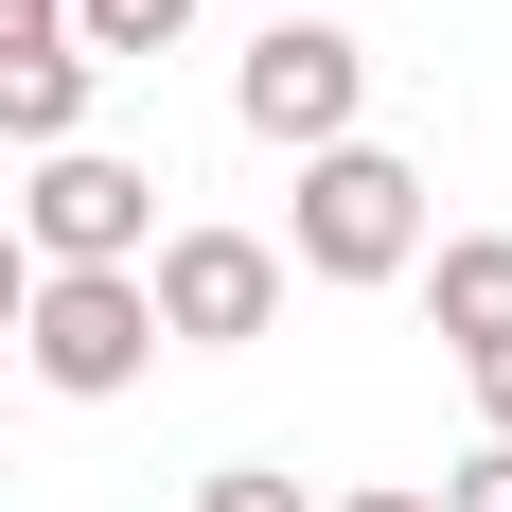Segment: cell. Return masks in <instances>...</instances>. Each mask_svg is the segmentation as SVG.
Instances as JSON below:
<instances>
[{
  "label": "cell",
  "instance_id": "1",
  "mask_svg": "<svg viewBox=\"0 0 512 512\" xmlns=\"http://www.w3.org/2000/svg\"><path fill=\"white\" fill-rule=\"evenodd\" d=\"M424 265V177L389 142H318L301 159V230H283V283H407Z\"/></svg>",
  "mask_w": 512,
  "mask_h": 512
},
{
  "label": "cell",
  "instance_id": "2",
  "mask_svg": "<svg viewBox=\"0 0 512 512\" xmlns=\"http://www.w3.org/2000/svg\"><path fill=\"white\" fill-rule=\"evenodd\" d=\"M18 371L106 407V389H142L159 371V318H142V265H36V301H18Z\"/></svg>",
  "mask_w": 512,
  "mask_h": 512
},
{
  "label": "cell",
  "instance_id": "3",
  "mask_svg": "<svg viewBox=\"0 0 512 512\" xmlns=\"http://www.w3.org/2000/svg\"><path fill=\"white\" fill-rule=\"evenodd\" d=\"M142 318H159V354H248L283 318V248L265 230H159L142 248Z\"/></svg>",
  "mask_w": 512,
  "mask_h": 512
},
{
  "label": "cell",
  "instance_id": "4",
  "mask_svg": "<svg viewBox=\"0 0 512 512\" xmlns=\"http://www.w3.org/2000/svg\"><path fill=\"white\" fill-rule=\"evenodd\" d=\"M142 248H159V177L106 142H53L18 195V265H142Z\"/></svg>",
  "mask_w": 512,
  "mask_h": 512
},
{
  "label": "cell",
  "instance_id": "5",
  "mask_svg": "<svg viewBox=\"0 0 512 512\" xmlns=\"http://www.w3.org/2000/svg\"><path fill=\"white\" fill-rule=\"evenodd\" d=\"M230 106H248V142H354V106H371V53L354 36H336V18H318V0H283V18H265V53H248V89H230Z\"/></svg>",
  "mask_w": 512,
  "mask_h": 512
},
{
  "label": "cell",
  "instance_id": "6",
  "mask_svg": "<svg viewBox=\"0 0 512 512\" xmlns=\"http://www.w3.org/2000/svg\"><path fill=\"white\" fill-rule=\"evenodd\" d=\"M89 89H106V71H89V53H71V36H36V53H0V142H89Z\"/></svg>",
  "mask_w": 512,
  "mask_h": 512
},
{
  "label": "cell",
  "instance_id": "7",
  "mask_svg": "<svg viewBox=\"0 0 512 512\" xmlns=\"http://www.w3.org/2000/svg\"><path fill=\"white\" fill-rule=\"evenodd\" d=\"M424 301H442V336H512V230H442V265H424Z\"/></svg>",
  "mask_w": 512,
  "mask_h": 512
},
{
  "label": "cell",
  "instance_id": "8",
  "mask_svg": "<svg viewBox=\"0 0 512 512\" xmlns=\"http://www.w3.org/2000/svg\"><path fill=\"white\" fill-rule=\"evenodd\" d=\"M177 18H195V0H71V53H177Z\"/></svg>",
  "mask_w": 512,
  "mask_h": 512
},
{
  "label": "cell",
  "instance_id": "9",
  "mask_svg": "<svg viewBox=\"0 0 512 512\" xmlns=\"http://www.w3.org/2000/svg\"><path fill=\"white\" fill-rule=\"evenodd\" d=\"M195 512H318V495H301L283 460H230V477H195Z\"/></svg>",
  "mask_w": 512,
  "mask_h": 512
},
{
  "label": "cell",
  "instance_id": "10",
  "mask_svg": "<svg viewBox=\"0 0 512 512\" xmlns=\"http://www.w3.org/2000/svg\"><path fill=\"white\" fill-rule=\"evenodd\" d=\"M442 512H512V442H477V460L442 477Z\"/></svg>",
  "mask_w": 512,
  "mask_h": 512
},
{
  "label": "cell",
  "instance_id": "11",
  "mask_svg": "<svg viewBox=\"0 0 512 512\" xmlns=\"http://www.w3.org/2000/svg\"><path fill=\"white\" fill-rule=\"evenodd\" d=\"M460 371H477V424H495V442H512V336H477Z\"/></svg>",
  "mask_w": 512,
  "mask_h": 512
},
{
  "label": "cell",
  "instance_id": "12",
  "mask_svg": "<svg viewBox=\"0 0 512 512\" xmlns=\"http://www.w3.org/2000/svg\"><path fill=\"white\" fill-rule=\"evenodd\" d=\"M36 36H71V0H0V53H36Z\"/></svg>",
  "mask_w": 512,
  "mask_h": 512
},
{
  "label": "cell",
  "instance_id": "13",
  "mask_svg": "<svg viewBox=\"0 0 512 512\" xmlns=\"http://www.w3.org/2000/svg\"><path fill=\"white\" fill-rule=\"evenodd\" d=\"M18 301H36V265H18V230H0V336H18Z\"/></svg>",
  "mask_w": 512,
  "mask_h": 512
},
{
  "label": "cell",
  "instance_id": "14",
  "mask_svg": "<svg viewBox=\"0 0 512 512\" xmlns=\"http://www.w3.org/2000/svg\"><path fill=\"white\" fill-rule=\"evenodd\" d=\"M336 512H442V495H407V477H389V495H336Z\"/></svg>",
  "mask_w": 512,
  "mask_h": 512
}]
</instances>
